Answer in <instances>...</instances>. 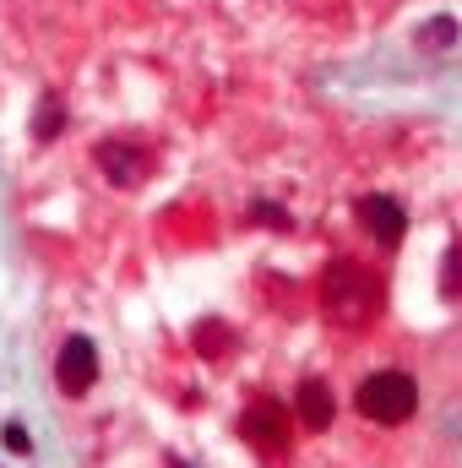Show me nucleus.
Here are the masks:
<instances>
[{
	"label": "nucleus",
	"instance_id": "f257e3e1",
	"mask_svg": "<svg viewBox=\"0 0 462 468\" xmlns=\"http://www.w3.org/2000/svg\"><path fill=\"white\" fill-rule=\"evenodd\" d=\"M386 311V284L359 261H332L321 273V316L338 332H370Z\"/></svg>",
	"mask_w": 462,
	"mask_h": 468
},
{
	"label": "nucleus",
	"instance_id": "f03ea898",
	"mask_svg": "<svg viewBox=\"0 0 462 468\" xmlns=\"http://www.w3.org/2000/svg\"><path fill=\"white\" fill-rule=\"evenodd\" d=\"M419 409V387L408 370H375L359 381V414L370 425H403Z\"/></svg>",
	"mask_w": 462,
	"mask_h": 468
},
{
	"label": "nucleus",
	"instance_id": "7ed1b4c3",
	"mask_svg": "<svg viewBox=\"0 0 462 468\" xmlns=\"http://www.w3.org/2000/svg\"><path fill=\"white\" fill-rule=\"evenodd\" d=\"M55 381H60L65 397H88V392H93V381H98V349H93V338L71 332V338L60 344V354H55Z\"/></svg>",
	"mask_w": 462,
	"mask_h": 468
},
{
	"label": "nucleus",
	"instance_id": "20e7f679",
	"mask_svg": "<svg viewBox=\"0 0 462 468\" xmlns=\"http://www.w3.org/2000/svg\"><path fill=\"white\" fill-rule=\"evenodd\" d=\"M239 436H245V441H256L267 457L289 452V409H283V404H273V397H261V404H250V409L239 414Z\"/></svg>",
	"mask_w": 462,
	"mask_h": 468
},
{
	"label": "nucleus",
	"instance_id": "39448f33",
	"mask_svg": "<svg viewBox=\"0 0 462 468\" xmlns=\"http://www.w3.org/2000/svg\"><path fill=\"white\" fill-rule=\"evenodd\" d=\"M93 164H98L104 180H114V185H142L153 153L137 148V142H98V148H93Z\"/></svg>",
	"mask_w": 462,
	"mask_h": 468
},
{
	"label": "nucleus",
	"instance_id": "423d86ee",
	"mask_svg": "<svg viewBox=\"0 0 462 468\" xmlns=\"http://www.w3.org/2000/svg\"><path fill=\"white\" fill-rule=\"evenodd\" d=\"M359 224H365V234H375V245H403V234H408V213L391 202V196H359Z\"/></svg>",
	"mask_w": 462,
	"mask_h": 468
},
{
	"label": "nucleus",
	"instance_id": "0eeeda50",
	"mask_svg": "<svg viewBox=\"0 0 462 468\" xmlns=\"http://www.w3.org/2000/svg\"><path fill=\"white\" fill-rule=\"evenodd\" d=\"M294 414H299V425H305V430H326V425L338 420V404H332V387H326L321 376L299 381V392H294Z\"/></svg>",
	"mask_w": 462,
	"mask_h": 468
},
{
	"label": "nucleus",
	"instance_id": "6e6552de",
	"mask_svg": "<svg viewBox=\"0 0 462 468\" xmlns=\"http://www.w3.org/2000/svg\"><path fill=\"white\" fill-rule=\"evenodd\" d=\"M60 125H65L60 98H44V104H38V120H33V137H38V142H55V137H60Z\"/></svg>",
	"mask_w": 462,
	"mask_h": 468
},
{
	"label": "nucleus",
	"instance_id": "1a4fd4ad",
	"mask_svg": "<svg viewBox=\"0 0 462 468\" xmlns=\"http://www.w3.org/2000/svg\"><path fill=\"white\" fill-rule=\"evenodd\" d=\"M419 38H424L430 49H446V44L457 38V22H451V17H435V22H424V33H419Z\"/></svg>",
	"mask_w": 462,
	"mask_h": 468
},
{
	"label": "nucleus",
	"instance_id": "9d476101",
	"mask_svg": "<svg viewBox=\"0 0 462 468\" xmlns=\"http://www.w3.org/2000/svg\"><path fill=\"white\" fill-rule=\"evenodd\" d=\"M6 452H17V457H22V452H33V441H28V430H22V425H6Z\"/></svg>",
	"mask_w": 462,
	"mask_h": 468
},
{
	"label": "nucleus",
	"instance_id": "9b49d317",
	"mask_svg": "<svg viewBox=\"0 0 462 468\" xmlns=\"http://www.w3.org/2000/svg\"><path fill=\"white\" fill-rule=\"evenodd\" d=\"M256 218H261V224H273V229H289V224H294V218H289V213H278L273 202H261V208H256Z\"/></svg>",
	"mask_w": 462,
	"mask_h": 468
},
{
	"label": "nucleus",
	"instance_id": "f8f14e48",
	"mask_svg": "<svg viewBox=\"0 0 462 468\" xmlns=\"http://www.w3.org/2000/svg\"><path fill=\"white\" fill-rule=\"evenodd\" d=\"M169 468H185V463H169Z\"/></svg>",
	"mask_w": 462,
	"mask_h": 468
}]
</instances>
